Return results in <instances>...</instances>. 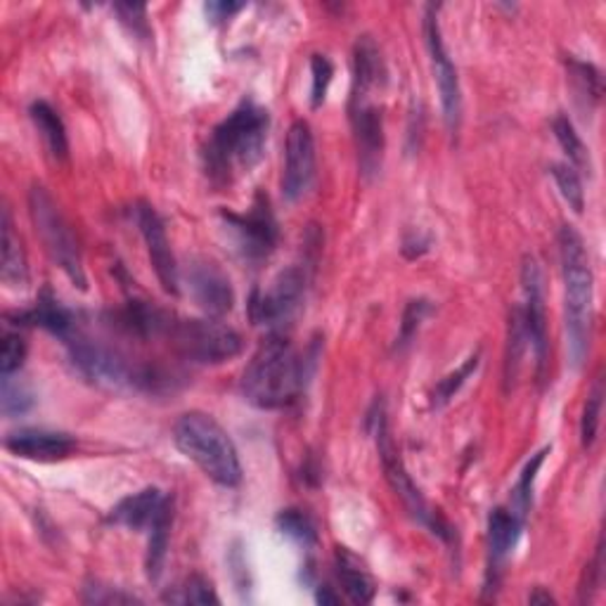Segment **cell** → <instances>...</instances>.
Instances as JSON below:
<instances>
[{"mask_svg": "<svg viewBox=\"0 0 606 606\" xmlns=\"http://www.w3.org/2000/svg\"><path fill=\"white\" fill-rule=\"evenodd\" d=\"M433 313L431 301L427 299H412L406 311H403V320H400V334H398V346H406L412 342V336L422 327L425 320Z\"/></svg>", "mask_w": 606, "mask_h": 606, "instance_id": "obj_35", "label": "cell"}, {"mask_svg": "<svg viewBox=\"0 0 606 606\" xmlns=\"http://www.w3.org/2000/svg\"><path fill=\"white\" fill-rule=\"evenodd\" d=\"M83 602H88V604H133V602H138V597L126 595L122 591H114V587H109V585L93 583L88 587H83Z\"/></svg>", "mask_w": 606, "mask_h": 606, "instance_id": "obj_39", "label": "cell"}, {"mask_svg": "<svg viewBox=\"0 0 606 606\" xmlns=\"http://www.w3.org/2000/svg\"><path fill=\"white\" fill-rule=\"evenodd\" d=\"M271 114L257 103H242L218 124L205 149L207 174L216 182H232L240 174L251 171L265 149Z\"/></svg>", "mask_w": 606, "mask_h": 606, "instance_id": "obj_1", "label": "cell"}, {"mask_svg": "<svg viewBox=\"0 0 606 606\" xmlns=\"http://www.w3.org/2000/svg\"><path fill=\"white\" fill-rule=\"evenodd\" d=\"M33 403H36V396L29 389V386L20 379H14V375L3 377V391H0V408H3L6 417H20L27 415Z\"/></svg>", "mask_w": 606, "mask_h": 606, "instance_id": "obj_31", "label": "cell"}, {"mask_svg": "<svg viewBox=\"0 0 606 606\" xmlns=\"http://www.w3.org/2000/svg\"><path fill=\"white\" fill-rule=\"evenodd\" d=\"M315 176V140L309 122H294L284 145V168H282V195L296 201L309 192Z\"/></svg>", "mask_w": 606, "mask_h": 606, "instance_id": "obj_14", "label": "cell"}, {"mask_svg": "<svg viewBox=\"0 0 606 606\" xmlns=\"http://www.w3.org/2000/svg\"><path fill=\"white\" fill-rule=\"evenodd\" d=\"M479 361H481V356H479V353H474V356H469L458 369H454V373H450L448 377H443L439 384H436V389H433V394H431V406H433V408H443V406H448L450 398L462 389L464 382H467L471 375L477 373Z\"/></svg>", "mask_w": 606, "mask_h": 606, "instance_id": "obj_30", "label": "cell"}, {"mask_svg": "<svg viewBox=\"0 0 606 606\" xmlns=\"http://www.w3.org/2000/svg\"><path fill=\"white\" fill-rule=\"evenodd\" d=\"M351 126L358 152V168L365 180H373L384 159V119L382 109L369 97H351Z\"/></svg>", "mask_w": 606, "mask_h": 606, "instance_id": "obj_13", "label": "cell"}, {"mask_svg": "<svg viewBox=\"0 0 606 606\" xmlns=\"http://www.w3.org/2000/svg\"><path fill=\"white\" fill-rule=\"evenodd\" d=\"M425 36H427L433 81H436V88H439V95H441L446 126H448V130H458L460 119H462L460 79H458V70H454V64L448 55V48L443 43L439 14H436L433 6L427 10V17H425Z\"/></svg>", "mask_w": 606, "mask_h": 606, "instance_id": "obj_11", "label": "cell"}, {"mask_svg": "<svg viewBox=\"0 0 606 606\" xmlns=\"http://www.w3.org/2000/svg\"><path fill=\"white\" fill-rule=\"evenodd\" d=\"M74 367L88 382L116 391H152L166 379L155 367L130 363L124 353L91 339L79 327L64 339Z\"/></svg>", "mask_w": 606, "mask_h": 606, "instance_id": "obj_5", "label": "cell"}, {"mask_svg": "<svg viewBox=\"0 0 606 606\" xmlns=\"http://www.w3.org/2000/svg\"><path fill=\"white\" fill-rule=\"evenodd\" d=\"M602 403H604V382L597 379L595 386H593V391L587 394L583 417H581V443H583V448H593L595 441H597Z\"/></svg>", "mask_w": 606, "mask_h": 606, "instance_id": "obj_33", "label": "cell"}, {"mask_svg": "<svg viewBox=\"0 0 606 606\" xmlns=\"http://www.w3.org/2000/svg\"><path fill=\"white\" fill-rule=\"evenodd\" d=\"M521 529H524V519L508 508L493 510L491 519H488V576L493 578V585L519 541Z\"/></svg>", "mask_w": 606, "mask_h": 606, "instance_id": "obj_18", "label": "cell"}, {"mask_svg": "<svg viewBox=\"0 0 606 606\" xmlns=\"http://www.w3.org/2000/svg\"><path fill=\"white\" fill-rule=\"evenodd\" d=\"M240 10H244V3H226V0H211V3L205 6V12L213 24L230 20V17L238 14Z\"/></svg>", "mask_w": 606, "mask_h": 606, "instance_id": "obj_41", "label": "cell"}, {"mask_svg": "<svg viewBox=\"0 0 606 606\" xmlns=\"http://www.w3.org/2000/svg\"><path fill=\"white\" fill-rule=\"evenodd\" d=\"M560 259L564 278V327L568 363L578 369L591 351L593 334V268L585 242L574 226L560 230Z\"/></svg>", "mask_w": 606, "mask_h": 606, "instance_id": "obj_2", "label": "cell"}, {"mask_svg": "<svg viewBox=\"0 0 606 606\" xmlns=\"http://www.w3.org/2000/svg\"><path fill=\"white\" fill-rule=\"evenodd\" d=\"M166 502V495L159 488H143V491L124 498L109 512V521L116 526H124L130 531H149L152 521L157 519Z\"/></svg>", "mask_w": 606, "mask_h": 606, "instance_id": "obj_19", "label": "cell"}, {"mask_svg": "<svg viewBox=\"0 0 606 606\" xmlns=\"http://www.w3.org/2000/svg\"><path fill=\"white\" fill-rule=\"evenodd\" d=\"M375 419V436H377V450H379V460L384 467V477L389 481V485L394 488V493L400 498V502L406 504V510L410 512V516L417 521V524L427 526L436 537H441L446 543H452V529L448 521L429 508V502L425 500V495L419 493V488L415 485L412 477L408 474L406 464H403L400 454L394 446L391 431H389V422H386V412L379 406Z\"/></svg>", "mask_w": 606, "mask_h": 606, "instance_id": "obj_7", "label": "cell"}, {"mask_svg": "<svg viewBox=\"0 0 606 606\" xmlns=\"http://www.w3.org/2000/svg\"><path fill=\"white\" fill-rule=\"evenodd\" d=\"M171 524H174V498H166L161 512L149 526V541L145 554V571L152 583H157L164 574L168 541H171Z\"/></svg>", "mask_w": 606, "mask_h": 606, "instance_id": "obj_24", "label": "cell"}, {"mask_svg": "<svg viewBox=\"0 0 606 606\" xmlns=\"http://www.w3.org/2000/svg\"><path fill=\"white\" fill-rule=\"evenodd\" d=\"M552 130H554V138H557V143L566 152L568 164L574 166L576 171H585V168L591 171V155H587V147L583 145L581 136L576 133L574 122H571L566 114H560L557 119L552 122Z\"/></svg>", "mask_w": 606, "mask_h": 606, "instance_id": "obj_27", "label": "cell"}, {"mask_svg": "<svg viewBox=\"0 0 606 606\" xmlns=\"http://www.w3.org/2000/svg\"><path fill=\"white\" fill-rule=\"evenodd\" d=\"M306 296V273L299 265L284 268L265 292H254L249 299V317L254 325L278 330L292 323Z\"/></svg>", "mask_w": 606, "mask_h": 606, "instance_id": "obj_10", "label": "cell"}, {"mask_svg": "<svg viewBox=\"0 0 606 606\" xmlns=\"http://www.w3.org/2000/svg\"><path fill=\"white\" fill-rule=\"evenodd\" d=\"M166 602H176V604H218L221 599H218L216 591L211 581H207L205 576H190L188 581H185L182 587H178V593H168L164 597Z\"/></svg>", "mask_w": 606, "mask_h": 606, "instance_id": "obj_34", "label": "cell"}, {"mask_svg": "<svg viewBox=\"0 0 606 606\" xmlns=\"http://www.w3.org/2000/svg\"><path fill=\"white\" fill-rule=\"evenodd\" d=\"M566 66H568V76L571 81H574V91L581 100H585V105L595 107L599 100H602V93H604V86H602V74L595 64L591 62H581L576 58H568L566 60Z\"/></svg>", "mask_w": 606, "mask_h": 606, "instance_id": "obj_26", "label": "cell"}, {"mask_svg": "<svg viewBox=\"0 0 606 606\" xmlns=\"http://www.w3.org/2000/svg\"><path fill=\"white\" fill-rule=\"evenodd\" d=\"M317 602H323V604H339L342 599L339 597H336V595H332V587H327V585H323V587H320V591H317V597H315Z\"/></svg>", "mask_w": 606, "mask_h": 606, "instance_id": "obj_42", "label": "cell"}, {"mask_svg": "<svg viewBox=\"0 0 606 606\" xmlns=\"http://www.w3.org/2000/svg\"><path fill=\"white\" fill-rule=\"evenodd\" d=\"M27 358V342L20 332L3 334V348H0V377H10L20 373Z\"/></svg>", "mask_w": 606, "mask_h": 606, "instance_id": "obj_36", "label": "cell"}, {"mask_svg": "<svg viewBox=\"0 0 606 606\" xmlns=\"http://www.w3.org/2000/svg\"><path fill=\"white\" fill-rule=\"evenodd\" d=\"M122 22L128 27L133 36L147 41L149 39V24H147V8L145 6H116Z\"/></svg>", "mask_w": 606, "mask_h": 606, "instance_id": "obj_38", "label": "cell"}, {"mask_svg": "<svg viewBox=\"0 0 606 606\" xmlns=\"http://www.w3.org/2000/svg\"><path fill=\"white\" fill-rule=\"evenodd\" d=\"M180 356L199 365H218L238 358L242 353V336L218 320H195V317H168L164 332Z\"/></svg>", "mask_w": 606, "mask_h": 606, "instance_id": "obj_6", "label": "cell"}, {"mask_svg": "<svg viewBox=\"0 0 606 606\" xmlns=\"http://www.w3.org/2000/svg\"><path fill=\"white\" fill-rule=\"evenodd\" d=\"M599 578H602V543L597 547L593 564L585 568V583L581 585V602H587L593 597V593L599 587Z\"/></svg>", "mask_w": 606, "mask_h": 606, "instance_id": "obj_40", "label": "cell"}, {"mask_svg": "<svg viewBox=\"0 0 606 606\" xmlns=\"http://www.w3.org/2000/svg\"><path fill=\"white\" fill-rule=\"evenodd\" d=\"M14 323L17 325H24V327H41L50 334L60 336V339L64 342L66 336H70L74 330H76V317L70 309H64L62 303L50 294V290H45L36 306L29 309V311H22L14 315Z\"/></svg>", "mask_w": 606, "mask_h": 606, "instance_id": "obj_20", "label": "cell"}, {"mask_svg": "<svg viewBox=\"0 0 606 606\" xmlns=\"http://www.w3.org/2000/svg\"><path fill=\"white\" fill-rule=\"evenodd\" d=\"M552 178L557 182V188L564 197L566 205L576 213H583L585 209V190L578 171L571 164H554L552 166Z\"/></svg>", "mask_w": 606, "mask_h": 606, "instance_id": "obj_32", "label": "cell"}, {"mask_svg": "<svg viewBox=\"0 0 606 606\" xmlns=\"http://www.w3.org/2000/svg\"><path fill=\"white\" fill-rule=\"evenodd\" d=\"M334 571L346 597L353 604H369L375 599V581L367 574L363 562L351 554L346 547H336L334 552Z\"/></svg>", "mask_w": 606, "mask_h": 606, "instance_id": "obj_22", "label": "cell"}, {"mask_svg": "<svg viewBox=\"0 0 606 606\" xmlns=\"http://www.w3.org/2000/svg\"><path fill=\"white\" fill-rule=\"evenodd\" d=\"M306 379V358L282 334H268L242 375L244 398L261 410L290 406Z\"/></svg>", "mask_w": 606, "mask_h": 606, "instance_id": "obj_3", "label": "cell"}, {"mask_svg": "<svg viewBox=\"0 0 606 606\" xmlns=\"http://www.w3.org/2000/svg\"><path fill=\"white\" fill-rule=\"evenodd\" d=\"M185 282H188L190 296L199 309H205L211 315H223L232 309L234 292L230 278L218 268L213 261L195 259L188 263L185 271Z\"/></svg>", "mask_w": 606, "mask_h": 606, "instance_id": "obj_16", "label": "cell"}, {"mask_svg": "<svg viewBox=\"0 0 606 606\" xmlns=\"http://www.w3.org/2000/svg\"><path fill=\"white\" fill-rule=\"evenodd\" d=\"M0 226H3V247H0V251H3V257H0V278H3L8 288L24 290L29 284L27 254H24L20 238H17L8 209H3V223Z\"/></svg>", "mask_w": 606, "mask_h": 606, "instance_id": "obj_23", "label": "cell"}, {"mask_svg": "<svg viewBox=\"0 0 606 606\" xmlns=\"http://www.w3.org/2000/svg\"><path fill=\"white\" fill-rule=\"evenodd\" d=\"M547 452L550 448H543L541 452H535L533 458L526 462L524 471H521V477L514 485V491H512V512L519 514L521 519H526L529 510H531V502H533V483H535V477H537V471H541L545 458H547Z\"/></svg>", "mask_w": 606, "mask_h": 606, "instance_id": "obj_28", "label": "cell"}, {"mask_svg": "<svg viewBox=\"0 0 606 606\" xmlns=\"http://www.w3.org/2000/svg\"><path fill=\"white\" fill-rule=\"evenodd\" d=\"M275 524L280 529L282 535H288L292 537L294 543L303 545V547H313L317 543V531H315V524H313V519L306 514V512H301V510H282L275 519Z\"/></svg>", "mask_w": 606, "mask_h": 606, "instance_id": "obj_29", "label": "cell"}, {"mask_svg": "<svg viewBox=\"0 0 606 606\" xmlns=\"http://www.w3.org/2000/svg\"><path fill=\"white\" fill-rule=\"evenodd\" d=\"M311 74H313V86H311V107L317 109L325 103L330 83L334 76V66L325 55H313L311 58Z\"/></svg>", "mask_w": 606, "mask_h": 606, "instance_id": "obj_37", "label": "cell"}, {"mask_svg": "<svg viewBox=\"0 0 606 606\" xmlns=\"http://www.w3.org/2000/svg\"><path fill=\"white\" fill-rule=\"evenodd\" d=\"M221 216L232 232L238 251L247 261H263L273 254L280 240V230L268 195L259 192L244 213L223 211Z\"/></svg>", "mask_w": 606, "mask_h": 606, "instance_id": "obj_9", "label": "cell"}, {"mask_svg": "<svg viewBox=\"0 0 606 606\" xmlns=\"http://www.w3.org/2000/svg\"><path fill=\"white\" fill-rule=\"evenodd\" d=\"M531 604H554V597L550 593H545L543 587H535V593L529 597Z\"/></svg>", "mask_w": 606, "mask_h": 606, "instance_id": "obj_43", "label": "cell"}, {"mask_svg": "<svg viewBox=\"0 0 606 606\" xmlns=\"http://www.w3.org/2000/svg\"><path fill=\"white\" fill-rule=\"evenodd\" d=\"M136 223L140 228V234L147 247V257L152 268H155L157 280L164 288V292L178 296L180 294V268L176 263V257L171 251V242H168V234L164 228V221L159 218V213L155 211V207L145 205H136Z\"/></svg>", "mask_w": 606, "mask_h": 606, "instance_id": "obj_15", "label": "cell"}, {"mask_svg": "<svg viewBox=\"0 0 606 606\" xmlns=\"http://www.w3.org/2000/svg\"><path fill=\"white\" fill-rule=\"evenodd\" d=\"M174 443L205 474L223 488L242 483V464L228 431L207 412H185L174 427Z\"/></svg>", "mask_w": 606, "mask_h": 606, "instance_id": "obj_4", "label": "cell"}, {"mask_svg": "<svg viewBox=\"0 0 606 606\" xmlns=\"http://www.w3.org/2000/svg\"><path fill=\"white\" fill-rule=\"evenodd\" d=\"M29 116L33 126L41 133L43 143L48 145L50 155L58 161H66V157H70V140H66V128L60 119V114L50 107L45 100H36V103L29 107Z\"/></svg>", "mask_w": 606, "mask_h": 606, "instance_id": "obj_25", "label": "cell"}, {"mask_svg": "<svg viewBox=\"0 0 606 606\" xmlns=\"http://www.w3.org/2000/svg\"><path fill=\"white\" fill-rule=\"evenodd\" d=\"M6 448L24 460L55 462L62 460L76 448L70 433L48 431V429H20L6 436Z\"/></svg>", "mask_w": 606, "mask_h": 606, "instance_id": "obj_17", "label": "cell"}, {"mask_svg": "<svg viewBox=\"0 0 606 606\" xmlns=\"http://www.w3.org/2000/svg\"><path fill=\"white\" fill-rule=\"evenodd\" d=\"M384 60L373 36H358L353 45V93L351 97H373L384 83Z\"/></svg>", "mask_w": 606, "mask_h": 606, "instance_id": "obj_21", "label": "cell"}, {"mask_svg": "<svg viewBox=\"0 0 606 606\" xmlns=\"http://www.w3.org/2000/svg\"><path fill=\"white\" fill-rule=\"evenodd\" d=\"M29 213L31 221L36 226V232L48 249L50 259H53L64 275L70 278L76 288L86 290V275H83V261H81V249L74 238V232L62 216L55 199L43 185H33L29 190Z\"/></svg>", "mask_w": 606, "mask_h": 606, "instance_id": "obj_8", "label": "cell"}, {"mask_svg": "<svg viewBox=\"0 0 606 606\" xmlns=\"http://www.w3.org/2000/svg\"><path fill=\"white\" fill-rule=\"evenodd\" d=\"M521 290H524V306H521V323H524L526 339L533 348L537 377L543 379L547 365V317H545V296H543V275L537 261L526 257L521 263Z\"/></svg>", "mask_w": 606, "mask_h": 606, "instance_id": "obj_12", "label": "cell"}]
</instances>
